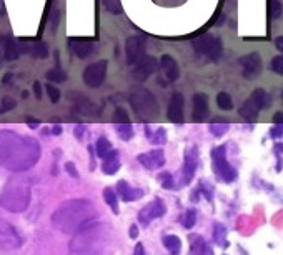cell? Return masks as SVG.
<instances>
[{"instance_id": "cell-31", "label": "cell", "mask_w": 283, "mask_h": 255, "mask_svg": "<svg viewBox=\"0 0 283 255\" xmlns=\"http://www.w3.org/2000/svg\"><path fill=\"white\" fill-rule=\"evenodd\" d=\"M95 150H97V155L99 157L105 159V157L110 154L113 149H112V144H110V140H108V138L100 137L99 140H97V144H95Z\"/></svg>"}, {"instance_id": "cell-7", "label": "cell", "mask_w": 283, "mask_h": 255, "mask_svg": "<svg viewBox=\"0 0 283 255\" xmlns=\"http://www.w3.org/2000/svg\"><path fill=\"white\" fill-rule=\"evenodd\" d=\"M147 50V39L143 35H130L125 40V55H127L129 65H137L145 59Z\"/></svg>"}, {"instance_id": "cell-26", "label": "cell", "mask_w": 283, "mask_h": 255, "mask_svg": "<svg viewBox=\"0 0 283 255\" xmlns=\"http://www.w3.org/2000/svg\"><path fill=\"white\" fill-rule=\"evenodd\" d=\"M74 108L78 112V114H83V115H92L95 114V105L93 102H90L88 99H85V97H80L78 95V100L74 104Z\"/></svg>"}, {"instance_id": "cell-21", "label": "cell", "mask_w": 283, "mask_h": 255, "mask_svg": "<svg viewBox=\"0 0 283 255\" xmlns=\"http://www.w3.org/2000/svg\"><path fill=\"white\" fill-rule=\"evenodd\" d=\"M2 50H4V59L5 60H15V59H19L20 53H22V50H20V42H17L15 39H12V37H5Z\"/></svg>"}, {"instance_id": "cell-14", "label": "cell", "mask_w": 283, "mask_h": 255, "mask_svg": "<svg viewBox=\"0 0 283 255\" xmlns=\"http://www.w3.org/2000/svg\"><path fill=\"white\" fill-rule=\"evenodd\" d=\"M240 65L243 69V77L245 78H255L258 74L262 72L263 65H262V59L258 53H248L238 60Z\"/></svg>"}, {"instance_id": "cell-4", "label": "cell", "mask_w": 283, "mask_h": 255, "mask_svg": "<svg viewBox=\"0 0 283 255\" xmlns=\"http://www.w3.org/2000/svg\"><path fill=\"white\" fill-rule=\"evenodd\" d=\"M32 197V184L25 175H14L4 185L0 193V205L12 212V214H22L30 205Z\"/></svg>"}, {"instance_id": "cell-9", "label": "cell", "mask_w": 283, "mask_h": 255, "mask_svg": "<svg viewBox=\"0 0 283 255\" xmlns=\"http://www.w3.org/2000/svg\"><path fill=\"white\" fill-rule=\"evenodd\" d=\"M107 69H108L107 60H99V62H95V64H90L87 69L83 70V75H82L87 87L90 89L100 87L107 77Z\"/></svg>"}, {"instance_id": "cell-28", "label": "cell", "mask_w": 283, "mask_h": 255, "mask_svg": "<svg viewBox=\"0 0 283 255\" xmlns=\"http://www.w3.org/2000/svg\"><path fill=\"white\" fill-rule=\"evenodd\" d=\"M104 200H105V204L108 205V207L112 209L113 214H118V195L115 193V190L113 189H105L104 190Z\"/></svg>"}, {"instance_id": "cell-3", "label": "cell", "mask_w": 283, "mask_h": 255, "mask_svg": "<svg viewBox=\"0 0 283 255\" xmlns=\"http://www.w3.org/2000/svg\"><path fill=\"white\" fill-rule=\"evenodd\" d=\"M112 230L104 223H93L77 232L70 240V255H105Z\"/></svg>"}, {"instance_id": "cell-49", "label": "cell", "mask_w": 283, "mask_h": 255, "mask_svg": "<svg viewBox=\"0 0 283 255\" xmlns=\"http://www.w3.org/2000/svg\"><path fill=\"white\" fill-rule=\"evenodd\" d=\"M134 255H147V252H145V247H143V244H137V245H135Z\"/></svg>"}, {"instance_id": "cell-18", "label": "cell", "mask_w": 283, "mask_h": 255, "mask_svg": "<svg viewBox=\"0 0 283 255\" xmlns=\"http://www.w3.org/2000/svg\"><path fill=\"white\" fill-rule=\"evenodd\" d=\"M117 192L118 197L123 200V202H134V200H140L143 197V190L138 189V187H130L129 182L120 180L117 184Z\"/></svg>"}, {"instance_id": "cell-41", "label": "cell", "mask_w": 283, "mask_h": 255, "mask_svg": "<svg viewBox=\"0 0 283 255\" xmlns=\"http://www.w3.org/2000/svg\"><path fill=\"white\" fill-rule=\"evenodd\" d=\"M45 90H47V95H49V99H50L52 104H58V100H60V90L55 87V85L47 83L45 85Z\"/></svg>"}, {"instance_id": "cell-24", "label": "cell", "mask_w": 283, "mask_h": 255, "mask_svg": "<svg viewBox=\"0 0 283 255\" xmlns=\"http://www.w3.org/2000/svg\"><path fill=\"white\" fill-rule=\"evenodd\" d=\"M250 102L258 108V110H262V108H267L270 105V95L265 92L263 89H257L255 92L251 94Z\"/></svg>"}, {"instance_id": "cell-50", "label": "cell", "mask_w": 283, "mask_h": 255, "mask_svg": "<svg viewBox=\"0 0 283 255\" xmlns=\"http://www.w3.org/2000/svg\"><path fill=\"white\" fill-rule=\"evenodd\" d=\"M273 120H275V125H283V114L281 112H276L273 115Z\"/></svg>"}, {"instance_id": "cell-17", "label": "cell", "mask_w": 283, "mask_h": 255, "mask_svg": "<svg viewBox=\"0 0 283 255\" xmlns=\"http://www.w3.org/2000/svg\"><path fill=\"white\" fill-rule=\"evenodd\" d=\"M70 48L72 52H74V55L78 59H88L90 55H93L95 52H97V44L95 42H90V40H70Z\"/></svg>"}, {"instance_id": "cell-30", "label": "cell", "mask_w": 283, "mask_h": 255, "mask_svg": "<svg viewBox=\"0 0 283 255\" xmlns=\"http://www.w3.org/2000/svg\"><path fill=\"white\" fill-rule=\"evenodd\" d=\"M240 115H242L245 120H255L258 115V108L251 104L248 99V100H245V104L242 105V108H240Z\"/></svg>"}, {"instance_id": "cell-51", "label": "cell", "mask_w": 283, "mask_h": 255, "mask_svg": "<svg viewBox=\"0 0 283 255\" xmlns=\"http://www.w3.org/2000/svg\"><path fill=\"white\" fill-rule=\"evenodd\" d=\"M275 45H276V48H278L280 52H283V35H280V37H276Z\"/></svg>"}, {"instance_id": "cell-39", "label": "cell", "mask_w": 283, "mask_h": 255, "mask_svg": "<svg viewBox=\"0 0 283 255\" xmlns=\"http://www.w3.org/2000/svg\"><path fill=\"white\" fill-rule=\"evenodd\" d=\"M113 122H115L117 125L120 124H130V119H129V114L125 108L118 107L115 112H113Z\"/></svg>"}, {"instance_id": "cell-13", "label": "cell", "mask_w": 283, "mask_h": 255, "mask_svg": "<svg viewBox=\"0 0 283 255\" xmlns=\"http://www.w3.org/2000/svg\"><path fill=\"white\" fill-rule=\"evenodd\" d=\"M198 167V150L197 147H192L185 152V163L182 168V185H186L188 182L194 179L195 170Z\"/></svg>"}, {"instance_id": "cell-16", "label": "cell", "mask_w": 283, "mask_h": 255, "mask_svg": "<svg viewBox=\"0 0 283 255\" xmlns=\"http://www.w3.org/2000/svg\"><path fill=\"white\" fill-rule=\"evenodd\" d=\"M183 107H185V100L183 95L180 92H175L172 95L170 104H168V119L173 124H182L183 122Z\"/></svg>"}, {"instance_id": "cell-2", "label": "cell", "mask_w": 283, "mask_h": 255, "mask_svg": "<svg viewBox=\"0 0 283 255\" xmlns=\"http://www.w3.org/2000/svg\"><path fill=\"white\" fill-rule=\"evenodd\" d=\"M99 217V209L85 199L65 200L52 214V227L65 235H75L80 230L93 225Z\"/></svg>"}, {"instance_id": "cell-20", "label": "cell", "mask_w": 283, "mask_h": 255, "mask_svg": "<svg viewBox=\"0 0 283 255\" xmlns=\"http://www.w3.org/2000/svg\"><path fill=\"white\" fill-rule=\"evenodd\" d=\"M194 120L195 122H203L208 115V97L205 94L194 95Z\"/></svg>"}, {"instance_id": "cell-35", "label": "cell", "mask_w": 283, "mask_h": 255, "mask_svg": "<svg viewBox=\"0 0 283 255\" xmlns=\"http://www.w3.org/2000/svg\"><path fill=\"white\" fill-rule=\"evenodd\" d=\"M208 129H210V133H212L213 137H222L228 132L230 125H228L227 122H213V124H210Z\"/></svg>"}, {"instance_id": "cell-42", "label": "cell", "mask_w": 283, "mask_h": 255, "mask_svg": "<svg viewBox=\"0 0 283 255\" xmlns=\"http://www.w3.org/2000/svg\"><path fill=\"white\" fill-rule=\"evenodd\" d=\"M15 100L12 99V97H4L2 99V104H0V114H5L12 110V108H15Z\"/></svg>"}, {"instance_id": "cell-43", "label": "cell", "mask_w": 283, "mask_h": 255, "mask_svg": "<svg viewBox=\"0 0 283 255\" xmlns=\"http://www.w3.org/2000/svg\"><path fill=\"white\" fill-rule=\"evenodd\" d=\"M281 15V5L278 0H272L270 2V17L272 19H278V17Z\"/></svg>"}, {"instance_id": "cell-22", "label": "cell", "mask_w": 283, "mask_h": 255, "mask_svg": "<svg viewBox=\"0 0 283 255\" xmlns=\"http://www.w3.org/2000/svg\"><path fill=\"white\" fill-rule=\"evenodd\" d=\"M102 170H104L105 175H115L118 170H120V159H118V152L117 150H112L110 154H108L104 163H102Z\"/></svg>"}, {"instance_id": "cell-45", "label": "cell", "mask_w": 283, "mask_h": 255, "mask_svg": "<svg viewBox=\"0 0 283 255\" xmlns=\"http://www.w3.org/2000/svg\"><path fill=\"white\" fill-rule=\"evenodd\" d=\"M65 170H67V172H69L74 179H78V172H77V168H75V165H74L72 162L65 163Z\"/></svg>"}, {"instance_id": "cell-1", "label": "cell", "mask_w": 283, "mask_h": 255, "mask_svg": "<svg viewBox=\"0 0 283 255\" xmlns=\"http://www.w3.org/2000/svg\"><path fill=\"white\" fill-rule=\"evenodd\" d=\"M40 159V145L35 138L0 130V167L12 172H25Z\"/></svg>"}, {"instance_id": "cell-46", "label": "cell", "mask_w": 283, "mask_h": 255, "mask_svg": "<svg viewBox=\"0 0 283 255\" xmlns=\"http://www.w3.org/2000/svg\"><path fill=\"white\" fill-rule=\"evenodd\" d=\"M270 135H272L273 138L281 137L283 135V125H275L273 129H272V132H270Z\"/></svg>"}, {"instance_id": "cell-8", "label": "cell", "mask_w": 283, "mask_h": 255, "mask_svg": "<svg viewBox=\"0 0 283 255\" xmlns=\"http://www.w3.org/2000/svg\"><path fill=\"white\" fill-rule=\"evenodd\" d=\"M212 159H213V168L216 175L224 180V182H233L237 179V170H235L230 163L225 159V147H216L212 152Z\"/></svg>"}, {"instance_id": "cell-36", "label": "cell", "mask_w": 283, "mask_h": 255, "mask_svg": "<svg viewBox=\"0 0 283 255\" xmlns=\"http://www.w3.org/2000/svg\"><path fill=\"white\" fill-rule=\"evenodd\" d=\"M216 104L222 108V110H232L233 108V102H232V97L228 95L227 92H220L216 95Z\"/></svg>"}, {"instance_id": "cell-29", "label": "cell", "mask_w": 283, "mask_h": 255, "mask_svg": "<svg viewBox=\"0 0 283 255\" xmlns=\"http://www.w3.org/2000/svg\"><path fill=\"white\" fill-rule=\"evenodd\" d=\"M47 80L49 82H55V83H62L67 80V72H65L64 69H60V67L57 65L55 69H50L49 72L45 74Z\"/></svg>"}, {"instance_id": "cell-53", "label": "cell", "mask_w": 283, "mask_h": 255, "mask_svg": "<svg viewBox=\"0 0 283 255\" xmlns=\"http://www.w3.org/2000/svg\"><path fill=\"white\" fill-rule=\"evenodd\" d=\"M52 133H53V135H60V133H62V127H60V125H55V127H53V129H52Z\"/></svg>"}, {"instance_id": "cell-40", "label": "cell", "mask_w": 283, "mask_h": 255, "mask_svg": "<svg viewBox=\"0 0 283 255\" xmlns=\"http://www.w3.org/2000/svg\"><path fill=\"white\" fill-rule=\"evenodd\" d=\"M159 180L162 182V187H164V189H173V187H175V179H173V175L168 172L160 174Z\"/></svg>"}, {"instance_id": "cell-33", "label": "cell", "mask_w": 283, "mask_h": 255, "mask_svg": "<svg viewBox=\"0 0 283 255\" xmlns=\"http://www.w3.org/2000/svg\"><path fill=\"white\" fill-rule=\"evenodd\" d=\"M30 53L35 59H47L49 57V47H47L45 42H37V44H32Z\"/></svg>"}, {"instance_id": "cell-19", "label": "cell", "mask_w": 283, "mask_h": 255, "mask_svg": "<svg viewBox=\"0 0 283 255\" xmlns=\"http://www.w3.org/2000/svg\"><path fill=\"white\" fill-rule=\"evenodd\" d=\"M159 67L162 69V72H164V75L168 82H175L177 78L180 77V69H178V64L177 60L170 57V55H164L160 59L159 62Z\"/></svg>"}, {"instance_id": "cell-11", "label": "cell", "mask_w": 283, "mask_h": 255, "mask_svg": "<svg viewBox=\"0 0 283 255\" xmlns=\"http://www.w3.org/2000/svg\"><path fill=\"white\" fill-rule=\"evenodd\" d=\"M22 240L19 232L10 223L0 220V250L2 252H12L20 247Z\"/></svg>"}, {"instance_id": "cell-12", "label": "cell", "mask_w": 283, "mask_h": 255, "mask_svg": "<svg viewBox=\"0 0 283 255\" xmlns=\"http://www.w3.org/2000/svg\"><path fill=\"white\" fill-rule=\"evenodd\" d=\"M156 69H159V60H156L155 57H145L142 62H138L134 67L132 77L138 82H143V80H147L150 75H153Z\"/></svg>"}, {"instance_id": "cell-23", "label": "cell", "mask_w": 283, "mask_h": 255, "mask_svg": "<svg viewBox=\"0 0 283 255\" xmlns=\"http://www.w3.org/2000/svg\"><path fill=\"white\" fill-rule=\"evenodd\" d=\"M190 253L192 255H213L212 248L207 245V242L202 239L200 235L190 237Z\"/></svg>"}, {"instance_id": "cell-6", "label": "cell", "mask_w": 283, "mask_h": 255, "mask_svg": "<svg viewBox=\"0 0 283 255\" xmlns=\"http://www.w3.org/2000/svg\"><path fill=\"white\" fill-rule=\"evenodd\" d=\"M194 48L198 55L207 57L212 62H216L224 55V44L218 37H213V35H202V37L195 39Z\"/></svg>"}, {"instance_id": "cell-10", "label": "cell", "mask_w": 283, "mask_h": 255, "mask_svg": "<svg viewBox=\"0 0 283 255\" xmlns=\"http://www.w3.org/2000/svg\"><path fill=\"white\" fill-rule=\"evenodd\" d=\"M167 212V205L162 199H155L150 204H147L140 212H138V223L142 227H148L155 218L164 217Z\"/></svg>"}, {"instance_id": "cell-32", "label": "cell", "mask_w": 283, "mask_h": 255, "mask_svg": "<svg viewBox=\"0 0 283 255\" xmlns=\"http://www.w3.org/2000/svg\"><path fill=\"white\" fill-rule=\"evenodd\" d=\"M213 240L216 245L227 247V229L222 223H215L213 227Z\"/></svg>"}, {"instance_id": "cell-25", "label": "cell", "mask_w": 283, "mask_h": 255, "mask_svg": "<svg viewBox=\"0 0 283 255\" xmlns=\"http://www.w3.org/2000/svg\"><path fill=\"white\" fill-rule=\"evenodd\" d=\"M145 135H147L148 140L152 144H155V145H164L167 142V130L164 129V127H159L156 130H152L150 127H147Z\"/></svg>"}, {"instance_id": "cell-44", "label": "cell", "mask_w": 283, "mask_h": 255, "mask_svg": "<svg viewBox=\"0 0 283 255\" xmlns=\"http://www.w3.org/2000/svg\"><path fill=\"white\" fill-rule=\"evenodd\" d=\"M272 70L276 72V74H281L283 75V57H273L272 59Z\"/></svg>"}, {"instance_id": "cell-5", "label": "cell", "mask_w": 283, "mask_h": 255, "mask_svg": "<svg viewBox=\"0 0 283 255\" xmlns=\"http://www.w3.org/2000/svg\"><path fill=\"white\" fill-rule=\"evenodd\" d=\"M129 102L132 108H134L135 115L140 120H148L152 122L160 114V107H159V100L156 97L148 92L147 89L143 87H137L130 92L129 95Z\"/></svg>"}, {"instance_id": "cell-38", "label": "cell", "mask_w": 283, "mask_h": 255, "mask_svg": "<svg viewBox=\"0 0 283 255\" xmlns=\"http://www.w3.org/2000/svg\"><path fill=\"white\" fill-rule=\"evenodd\" d=\"M182 223L185 229H192L197 223V210L195 209H188L185 212V215L182 218Z\"/></svg>"}, {"instance_id": "cell-47", "label": "cell", "mask_w": 283, "mask_h": 255, "mask_svg": "<svg viewBox=\"0 0 283 255\" xmlns=\"http://www.w3.org/2000/svg\"><path fill=\"white\" fill-rule=\"evenodd\" d=\"M85 130H87V125H77L75 127V137L78 138V140L85 135Z\"/></svg>"}, {"instance_id": "cell-27", "label": "cell", "mask_w": 283, "mask_h": 255, "mask_svg": "<svg viewBox=\"0 0 283 255\" xmlns=\"http://www.w3.org/2000/svg\"><path fill=\"white\" fill-rule=\"evenodd\" d=\"M164 245L170 253L178 255L180 250H182V240L178 239L177 235H165L164 237Z\"/></svg>"}, {"instance_id": "cell-48", "label": "cell", "mask_w": 283, "mask_h": 255, "mask_svg": "<svg viewBox=\"0 0 283 255\" xmlns=\"http://www.w3.org/2000/svg\"><path fill=\"white\" fill-rule=\"evenodd\" d=\"M34 90H35V97H37L39 100H42V85H40V82L34 83Z\"/></svg>"}, {"instance_id": "cell-15", "label": "cell", "mask_w": 283, "mask_h": 255, "mask_svg": "<svg viewBox=\"0 0 283 255\" xmlns=\"http://www.w3.org/2000/svg\"><path fill=\"white\" fill-rule=\"evenodd\" d=\"M138 162L148 170L162 168L165 165V154H164V150H160V149L150 150V152H147V154L138 155Z\"/></svg>"}, {"instance_id": "cell-37", "label": "cell", "mask_w": 283, "mask_h": 255, "mask_svg": "<svg viewBox=\"0 0 283 255\" xmlns=\"http://www.w3.org/2000/svg\"><path fill=\"white\" fill-rule=\"evenodd\" d=\"M117 133L122 140H130L135 132H134V129H132L130 124H120V125H117Z\"/></svg>"}, {"instance_id": "cell-52", "label": "cell", "mask_w": 283, "mask_h": 255, "mask_svg": "<svg viewBox=\"0 0 283 255\" xmlns=\"http://www.w3.org/2000/svg\"><path fill=\"white\" fill-rule=\"evenodd\" d=\"M137 235H138V227L137 225H132L130 227V237H132V239H135Z\"/></svg>"}, {"instance_id": "cell-34", "label": "cell", "mask_w": 283, "mask_h": 255, "mask_svg": "<svg viewBox=\"0 0 283 255\" xmlns=\"http://www.w3.org/2000/svg\"><path fill=\"white\" fill-rule=\"evenodd\" d=\"M102 4H104V7L108 14L118 15V14H122V10H123L120 0H102Z\"/></svg>"}]
</instances>
